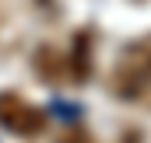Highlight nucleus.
<instances>
[{
  "instance_id": "obj_5",
  "label": "nucleus",
  "mask_w": 151,
  "mask_h": 143,
  "mask_svg": "<svg viewBox=\"0 0 151 143\" xmlns=\"http://www.w3.org/2000/svg\"><path fill=\"white\" fill-rule=\"evenodd\" d=\"M60 143H95V136H91L88 129H81V126H74V129H67V133L60 136Z\"/></svg>"
},
{
  "instance_id": "obj_3",
  "label": "nucleus",
  "mask_w": 151,
  "mask_h": 143,
  "mask_svg": "<svg viewBox=\"0 0 151 143\" xmlns=\"http://www.w3.org/2000/svg\"><path fill=\"white\" fill-rule=\"evenodd\" d=\"M35 70L49 80V84H60V80H70V59L63 49L56 45H42L35 52Z\"/></svg>"
},
{
  "instance_id": "obj_2",
  "label": "nucleus",
  "mask_w": 151,
  "mask_h": 143,
  "mask_svg": "<svg viewBox=\"0 0 151 143\" xmlns=\"http://www.w3.org/2000/svg\"><path fill=\"white\" fill-rule=\"evenodd\" d=\"M46 112L32 105L25 94L18 91H0V129L21 136V140H35L46 133Z\"/></svg>"
},
{
  "instance_id": "obj_1",
  "label": "nucleus",
  "mask_w": 151,
  "mask_h": 143,
  "mask_svg": "<svg viewBox=\"0 0 151 143\" xmlns=\"http://www.w3.org/2000/svg\"><path fill=\"white\" fill-rule=\"evenodd\" d=\"M109 87H113L116 98H127V101H137L151 91V32L134 38L123 49V56L113 67Z\"/></svg>"
},
{
  "instance_id": "obj_4",
  "label": "nucleus",
  "mask_w": 151,
  "mask_h": 143,
  "mask_svg": "<svg viewBox=\"0 0 151 143\" xmlns=\"http://www.w3.org/2000/svg\"><path fill=\"white\" fill-rule=\"evenodd\" d=\"M67 59H70V80H88L91 73V32H77L74 45L67 49Z\"/></svg>"
},
{
  "instance_id": "obj_7",
  "label": "nucleus",
  "mask_w": 151,
  "mask_h": 143,
  "mask_svg": "<svg viewBox=\"0 0 151 143\" xmlns=\"http://www.w3.org/2000/svg\"><path fill=\"white\" fill-rule=\"evenodd\" d=\"M42 4H46V7H49V0H42Z\"/></svg>"
},
{
  "instance_id": "obj_6",
  "label": "nucleus",
  "mask_w": 151,
  "mask_h": 143,
  "mask_svg": "<svg viewBox=\"0 0 151 143\" xmlns=\"http://www.w3.org/2000/svg\"><path fill=\"white\" fill-rule=\"evenodd\" d=\"M123 143H144L141 129H127V133H123Z\"/></svg>"
}]
</instances>
